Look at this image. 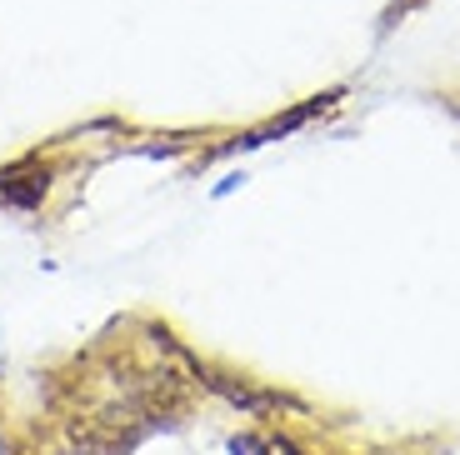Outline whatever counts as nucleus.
<instances>
[{"instance_id": "f257e3e1", "label": "nucleus", "mask_w": 460, "mask_h": 455, "mask_svg": "<svg viewBox=\"0 0 460 455\" xmlns=\"http://www.w3.org/2000/svg\"><path fill=\"white\" fill-rule=\"evenodd\" d=\"M235 455H300L286 441H235Z\"/></svg>"}]
</instances>
